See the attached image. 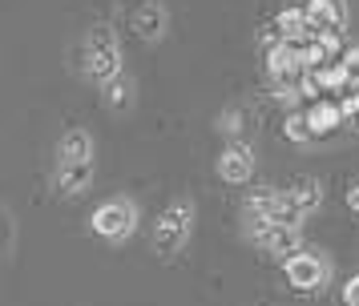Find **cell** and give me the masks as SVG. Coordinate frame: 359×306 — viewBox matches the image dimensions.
Wrapping results in <instances>:
<instances>
[{
	"instance_id": "6da1fadb",
	"label": "cell",
	"mask_w": 359,
	"mask_h": 306,
	"mask_svg": "<svg viewBox=\"0 0 359 306\" xmlns=\"http://www.w3.org/2000/svg\"><path fill=\"white\" fill-rule=\"evenodd\" d=\"M81 73L97 85H109L114 77H121V41L109 25H93L81 41Z\"/></svg>"
},
{
	"instance_id": "7a4b0ae2",
	"label": "cell",
	"mask_w": 359,
	"mask_h": 306,
	"mask_svg": "<svg viewBox=\"0 0 359 306\" xmlns=\"http://www.w3.org/2000/svg\"><path fill=\"white\" fill-rule=\"evenodd\" d=\"M194 218H198V206L190 197H174L170 206L158 214L154 222V254L158 258H178L190 238H194Z\"/></svg>"
},
{
	"instance_id": "3957f363",
	"label": "cell",
	"mask_w": 359,
	"mask_h": 306,
	"mask_svg": "<svg viewBox=\"0 0 359 306\" xmlns=\"http://www.w3.org/2000/svg\"><path fill=\"white\" fill-rule=\"evenodd\" d=\"M137 222H142V214H137V202H133V197H105V202L93 209L89 230L105 242H126V238H133Z\"/></svg>"
},
{
	"instance_id": "277c9868",
	"label": "cell",
	"mask_w": 359,
	"mask_h": 306,
	"mask_svg": "<svg viewBox=\"0 0 359 306\" xmlns=\"http://www.w3.org/2000/svg\"><path fill=\"white\" fill-rule=\"evenodd\" d=\"M319 206H323V181L294 177L287 193H278V225H303V218H311Z\"/></svg>"
},
{
	"instance_id": "5b68a950",
	"label": "cell",
	"mask_w": 359,
	"mask_h": 306,
	"mask_svg": "<svg viewBox=\"0 0 359 306\" xmlns=\"http://www.w3.org/2000/svg\"><path fill=\"white\" fill-rule=\"evenodd\" d=\"M283 274H287V282L299 294H315V290H323L331 282V262L319 250H303V254H294L283 262Z\"/></svg>"
},
{
	"instance_id": "8992f818",
	"label": "cell",
	"mask_w": 359,
	"mask_h": 306,
	"mask_svg": "<svg viewBox=\"0 0 359 306\" xmlns=\"http://www.w3.org/2000/svg\"><path fill=\"white\" fill-rule=\"evenodd\" d=\"M243 222L250 238H262L271 225H278V190H255L243 202Z\"/></svg>"
},
{
	"instance_id": "52a82bcc",
	"label": "cell",
	"mask_w": 359,
	"mask_h": 306,
	"mask_svg": "<svg viewBox=\"0 0 359 306\" xmlns=\"http://www.w3.org/2000/svg\"><path fill=\"white\" fill-rule=\"evenodd\" d=\"M303 45H291V41H275L266 48V73L275 85H291L294 77H303Z\"/></svg>"
},
{
	"instance_id": "ba28073f",
	"label": "cell",
	"mask_w": 359,
	"mask_h": 306,
	"mask_svg": "<svg viewBox=\"0 0 359 306\" xmlns=\"http://www.w3.org/2000/svg\"><path fill=\"white\" fill-rule=\"evenodd\" d=\"M218 177L230 181V186H246L255 177V149L246 141H230L222 153H218Z\"/></svg>"
},
{
	"instance_id": "9c48e42d",
	"label": "cell",
	"mask_w": 359,
	"mask_h": 306,
	"mask_svg": "<svg viewBox=\"0 0 359 306\" xmlns=\"http://www.w3.org/2000/svg\"><path fill=\"white\" fill-rule=\"evenodd\" d=\"M93 161H77V165H57L53 169V190L61 193V197H77V193L89 190V181H93Z\"/></svg>"
},
{
	"instance_id": "30bf717a",
	"label": "cell",
	"mask_w": 359,
	"mask_h": 306,
	"mask_svg": "<svg viewBox=\"0 0 359 306\" xmlns=\"http://www.w3.org/2000/svg\"><path fill=\"white\" fill-rule=\"evenodd\" d=\"M303 8H307V20L319 32H343V25H347V4L343 0H307Z\"/></svg>"
},
{
	"instance_id": "8fae6325",
	"label": "cell",
	"mask_w": 359,
	"mask_h": 306,
	"mask_svg": "<svg viewBox=\"0 0 359 306\" xmlns=\"http://www.w3.org/2000/svg\"><path fill=\"white\" fill-rule=\"evenodd\" d=\"M259 246L266 254H283V262H287V258L303 254V230L299 225H271L259 238Z\"/></svg>"
},
{
	"instance_id": "7c38bea8",
	"label": "cell",
	"mask_w": 359,
	"mask_h": 306,
	"mask_svg": "<svg viewBox=\"0 0 359 306\" xmlns=\"http://www.w3.org/2000/svg\"><path fill=\"white\" fill-rule=\"evenodd\" d=\"M165 25H170V16H165V8L158 0H146V4L133 13V32H137L142 41H149V45L165 36Z\"/></svg>"
},
{
	"instance_id": "4fadbf2b",
	"label": "cell",
	"mask_w": 359,
	"mask_h": 306,
	"mask_svg": "<svg viewBox=\"0 0 359 306\" xmlns=\"http://www.w3.org/2000/svg\"><path fill=\"white\" fill-rule=\"evenodd\" d=\"M77 161H93V137L85 129H65L57 141V165H77Z\"/></svg>"
},
{
	"instance_id": "5bb4252c",
	"label": "cell",
	"mask_w": 359,
	"mask_h": 306,
	"mask_svg": "<svg viewBox=\"0 0 359 306\" xmlns=\"http://www.w3.org/2000/svg\"><path fill=\"white\" fill-rule=\"evenodd\" d=\"M275 32H278V41L299 45V41H311L319 29L307 20V8H283V13L275 16Z\"/></svg>"
},
{
	"instance_id": "9a60e30c",
	"label": "cell",
	"mask_w": 359,
	"mask_h": 306,
	"mask_svg": "<svg viewBox=\"0 0 359 306\" xmlns=\"http://www.w3.org/2000/svg\"><path fill=\"white\" fill-rule=\"evenodd\" d=\"M343 121H347V117H343L339 101H315V105L307 109V125H311V133H315V137H327V133H335Z\"/></svg>"
},
{
	"instance_id": "2e32d148",
	"label": "cell",
	"mask_w": 359,
	"mask_h": 306,
	"mask_svg": "<svg viewBox=\"0 0 359 306\" xmlns=\"http://www.w3.org/2000/svg\"><path fill=\"white\" fill-rule=\"evenodd\" d=\"M101 101H105V109L109 113L133 109V77L130 73H121V77H114L109 85H101Z\"/></svg>"
},
{
	"instance_id": "e0dca14e",
	"label": "cell",
	"mask_w": 359,
	"mask_h": 306,
	"mask_svg": "<svg viewBox=\"0 0 359 306\" xmlns=\"http://www.w3.org/2000/svg\"><path fill=\"white\" fill-rule=\"evenodd\" d=\"M283 137L294 141V145H307L311 137H315L311 125H307V113H287V121H283Z\"/></svg>"
},
{
	"instance_id": "ac0fdd59",
	"label": "cell",
	"mask_w": 359,
	"mask_h": 306,
	"mask_svg": "<svg viewBox=\"0 0 359 306\" xmlns=\"http://www.w3.org/2000/svg\"><path fill=\"white\" fill-rule=\"evenodd\" d=\"M319 73V85H323V93H335V89H351V81H347V73H343V64H327V69H315Z\"/></svg>"
},
{
	"instance_id": "d6986e66",
	"label": "cell",
	"mask_w": 359,
	"mask_h": 306,
	"mask_svg": "<svg viewBox=\"0 0 359 306\" xmlns=\"http://www.w3.org/2000/svg\"><path fill=\"white\" fill-rule=\"evenodd\" d=\"M243 121H246V113L243 109H226V113H218V133H226V137H238L243 133Z\"/></svg>"
},
{
	"instance_id": "ffe728a7",
	"label": "cell",
	"mask_w": 359,
	"mask_h": 306,
	"mask_svg": "<svg viewBox=\"0 0 359 306\" xmlns=\"http://www.w3.org/2000/svg\"><path fill=\"white\" fill-rule=\"evenodd\" d=\"M339 64H343V73H347V81H351V85H359V45L347 48V53L339 57Z\"/></svg>"
},
{
	"instance_id": "44dd1931",
	"label": "cell",
	"mask_w": 359,
	"mask_h": 306,
	"mask_svg": "<svg viewBox=\"0 0 359 306\" xmlns=\"http://www.w3.org/2000/svg\"><path fill=\"white\" fill-rule=\"evenodd\" d=\"M8 246H13V214L0 206V254H4Z\"/></svg>"
},
{
	"instance_id": "7402d4cb",
	"label": "cell",
	"mask_w": 359,
	"mask_h": 306,
	"mask_svg": "<svg viewBox=\"0 0 359 306\" xmlns=\"http://www.w3.org/2000/svg\"><path fill=\"white\" fill-rule=\"evenodd\" d=\"M339 109H343V117H347V121L359 129V93H347V97L339 101Z\"/></svg>"
},
{
	"instance_id": "603a6c76",
	"label": "cell",
	"mask_w": 359,
	"mask_h": 306,
	"mask_svg": "<svg viewBox=\"0 0 359 306\" xmlns=\"http://www.w3.org/2000/svg\"><path fill=\"white\" fill-rule=\"evenodd\" d=\"M343 306H359V274H351L343 282Z\"/></svg>"
},
{
	"instance_id": "cb8c5ba5",
	"label": "cell",
	"mask_w": 359,
	"mask_h": 306,
	"mask_svg": "<svg viewBox=\"0 0 359 306\" xmlns=\"http://www.w3.org/2000/svg\"><path fill=\"white\" fill-rule=\"evenodd\" d=\"M299 97H303V93H299V85H278V89H275V101H283V105H294Z\"/></svg>"
},
{
	"instance_id": "d4e9b609",
	"label": "cell",
	"mask_w": 359,
	"mask_h": 306,
	"mask_svg": "<svg viewBox=\"0 0 359 306\" xmlns=\"http://www.w3.org/2000/svg\"><path fill=\"white\" fill-rule=\"evenodd\" d=\"M343 202H347V209H351V214H359V177L351 181V186H347V193H343Z\"/></svg>"
}]
</instances>
